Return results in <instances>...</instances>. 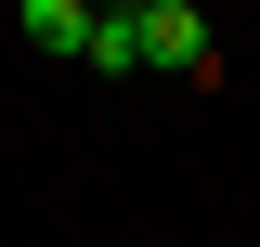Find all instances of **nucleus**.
I'll use <instances>...</instances> for the list:
<instances>
[{
    "label": "nucleus",
    "mask_w": 260,
    "mask_h": 247,
    "mask_svg": "<svg viewBox=\"0 0 260 247\" xmlns=\"http://www.w3.org/2000/svg\"><path fill=\"white\" fill-rule=\"evenodd\" d=\"M78 65H104V78H117V65H143V13H130V0H91V39H78Z\"/></svg>",
    "instance_id": "obj_2"
},
{
    "label": "nucleus",
    "mask_w": 260,
    "mask_h": 247,
    "mask_svg": "<svg viewBox=\"0 0 260 247\" xmlns=\"http://www.w3.org/2000/svg\"><path fill=\"white\" fill-rule=\"evenodd\" d=\"M130 13H143V65L208 78V13H195V0H130Z\"/></svg>",
    "instance_id": "obj_1"
},
{
    "label": "nucleus",
    "mask_w": 260,
    "mask_h": 247,
    "mask_svg": "<svg viewBox=\"0 0 260 247\" xmlns=\"http://www.w3.org/2000/svg\"><path fill=\"white\" fill-rule=\"evenodd\" d=\"M26 39L39 52H78V39H91V0H26Z\"/></svg>",
    "instance_id": "obj_3"
}]
</instances>
